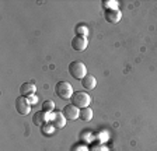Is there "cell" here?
<instances>
[{"mask_svg": "<svg viewBox=\"0 0 157 151\" xmlns=\"http://www.w3.org/2000/svg\"><path fill=\"white\" fill-rule=\"evenodd\" d=\"M66 120L67 119L65 118L63 112H55L53 115H51V122H52V126L55 129H63L66 125Z\"/></svg>", "mask_w": 157, "mask_h": 151, "instance_id": "8", "label": "cell"}, {"mask_svg": "<svg viewBox=\"0 0 157 151\" xmlns=\"http://www.w3.org/2000/svg\"><path fill=\"white\" fill-rule=\"evenodd\" d=\"M53 108H55V104H53V101H51V99H48V101H44L42 102V111L48 112V113H51V112L53 111Z\"/></svg>", "mask_w": 157, "mask_h": 151, "instance_id": "15", "label": "cell"}, {"mask_svg": "<svg viewBox=\"0 0 157 151\" xmlns=\"http://www.w3.org/2000/svg\"><path fill=\"white\" fill-rule=\"evenodd\" d=\"M88 45V39L87 36H78L76 35L72 39V48L76 50V52H84L86 48Z\"/></svg>", "mask_w": 157, "mask_h": 151, "instance_id": "5", "label": "cell"}, {"mask_svg": "<svg viewBox=\"0 0 157 151\" xmlns=\"http://www.w3.org/2000/svg\"><path fill=\"white\" fill-rule=\"evenodd\" d=\"M70 101H72L73 105L77 106L78 109L88 108V105L91 104V95H88L87 92H84V91H78V92L73 94Z\"/></svg>", "mask_w": 157, "mask_h": 151, "instance_id": "3", "label": "cell"}, {"mask_svg": "<svg viewBox=\"0 0 157 151\" xmlns=\"http://www.w3.org/2000/svg\"><path fill=\"white\" fill-rule=\"evenodd\" d=\"M62 112H63V115H65V118L69 119V120H76V119H78V115H80V109L77 106H75L73 104L66 105Z\"/></svg>", "mask_w": 157, "mask_h": 151, "instance_id": "7", "label": "cell"}, {"mask_svg": "<svg viewBox=\"0 0 157 151\" xmlns=\"http://www.w3.org/2000/svg\"><path fill=\"white\" fill-rule=\"evenodd\" d=\"M25 98H27V101H28L31 105H34V104H36V102H38V97L34 95V94H31V95L25 97Z\"/></svg>", "mask_w": 157, "mask_h": 151, "instance_id": "16", "label": "cell"}, {"mask_svg": "<svg viewBox=\"0 0 157 151\" xmlns=\"http://www.w3.org/2000/svg\"><path fill=\"white\" fill-rule=\"evenodd\" d=\"M82 86L84 87L86 90H93V88H95V86H97V80H95L94 76L87 74L84 79L82 80Z\"/></svg>", "mask_w": 157, "mask_h": 151, "instance_id": "11", "label": "cell"}, {"mask_svg": "<svg viewBox=\"0 0 157 151\" xmlns=\"http://www.w3.org/2000/svg\"><path fill=\"white\" fill-rule=\"evenodd\" d=\"M104 17H105V20H107V23L117 24V23H119V21H121L122 13L119 11V9H115V10H105Z\"/></svg>", "mask_w": 157, "mask_h": 151, "instance_id": "9", "label": "cell"}, {"mask_svg": "<svg viewBox=\"0 0 157 151\" xmlns=\"http://www.w3.org/2000/svg\"><path fill=\"white\" fill-rule=\"evenodd\" d=\"M55 94L60 99H72L73 97V87L67 81H59L55 86Z\"/></svg>", "mask_w": 157, "mask_h": 151, "instance_id": "2", "label": "cell"}, {"mask_svg": "<svg viewBox=\"0 0 157 151\" xmlns=\"http://www.w3.org/2000/svg\"><path fill=\"white\" fill-rule=\"evenodd\" d=\"M16 111L18 112L20 115H28L29 112H31V104H29L28 101H27L25 97H18V98L16 99Z\"/></svg>", "mask_w": 157, "mask_h": 151, "instance_id": "4", "label": "cell"}, {"mask_svg": "<svg viewBox=\"0 0 157 151\" xmlns=\"http://www.w3.org/2000/svg\"><path fill=\"white\" fill-rule=\"evenodd\" d=\"M35 91H36V87L33 83H24V84H21V87H20V94L23 97H28V95H31V94H35Z\"/></svg>", "mask_w": 157, "mask_h": 151, "instance_id": "10", "label": "cell"}, {"mask_svg": "<svg viewBox=\"0 0 157 151\" xmlns=\"http://www.w3.org/2000/svg\"><path fill=\"white\" fill-rule=\"evenodd\" d=\"M69 74L72 76L75 80H83L87 76V67L83 62L75 60L69 64Z\"/></svg>", "mask_w": 157, "mask_h": 151, "instance_id": "1", "label": "cell"}, {"mask_svg": "<svg viewBox=\"0 0 157 151\" xmlns=\"http://www.w3.org/2000/svg\"><path fill=\"white\" fill-rule=\"evenodd\" d=\"M101 4L105 10H115V9H118V2H115V0H104Z\"/></svg>", "mask_w": 157, "mask_h": 151, "instance_id": "14", "label": "cell"}, {"mask_svg": "<svg viewBox=\"0 0 157 151\" xmlns=\"http://www.w3.org/2000/svg\"><path fill=\"white\" fill-rule=\"evenodd\" d=\"M49 120H51V116H49V113L45 111L35 112L33 116V123L35 126H44V125H46Z\"/></svg>", "mask_w": 157, "mask_h": 151, "instance_id": "6", "label": "cell"}, {"mask_svg": "<svg viewBox=\"0 0 157 151\" xmlns=\"http://www.w3.org/2000/svg\"><path fill=\"white\" fill-rule=\"evenodd\" d=\"M75 31H76V35H78V36H87L88 35V28H87V25H84V24H77Z\"/></svg>", "mask_w": 157, "mask_h": 151, "instance_id": "13", "label": "cell"}, {"mask_svg": "<svg viewBox=\"0 0 157 151\" xmlns=\"http://www.w3.org/2000/svg\"><path fill=\"white\" fill-rule=\"evenodd\" d=\"M78 118L82 119L83 122H88L93 119V111L91 108H83L80 109V115H78Z\"/></svg>", "mask_w": 157, "mask_h": 151, "instance_id": "12", "label": "cell"}]
</instances>
